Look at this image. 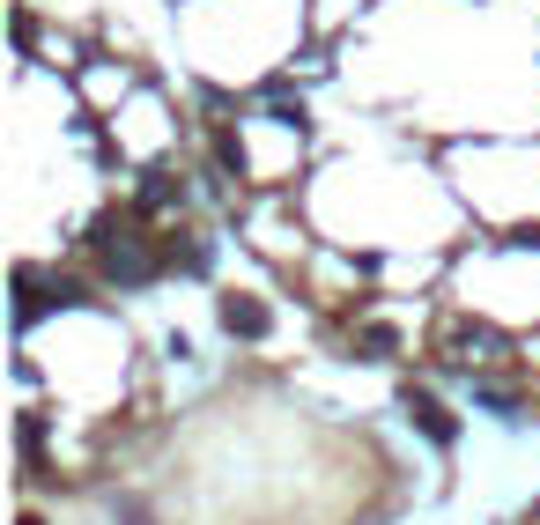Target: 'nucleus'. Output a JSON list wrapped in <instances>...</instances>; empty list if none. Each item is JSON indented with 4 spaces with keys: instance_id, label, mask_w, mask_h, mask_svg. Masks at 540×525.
Here are the masks:
<instances>
[{
    "instance_id": "obj_1",
    "label": "nucleus",
    "mask_w": 540,
    "mask_h": 525,
    "mask_svg": "<svg viewBox=\"0 0 540 525\" xmlns=\"http://www.w3.org/2000/svg\"><path fill=\"white\" fill-rule=\"evenodd\" d=\"M407 422H415V429H422L430 444H452V437H459V422L444 415V407L430 400V392H415V385H407Z\"/></svg>"
},
{
    "instance_id": "obj_2",
    "label": "nucleus",
    "mask_w": 540,
    "mask_h": 525,
    "mask_svg": "<svg viewBox=\"0 0 540 525\" xmlns=\"http://www.w3.org/2000/svg\"><path fill=\"white\" fill-rule=\"evenodd\" d=\"M222 326L245 333V341H259V333H267V311H259L252 296H230V304H222Z\"/></svg>"
}]
</instances>
